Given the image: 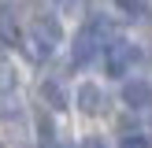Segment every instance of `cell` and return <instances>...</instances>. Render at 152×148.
<instances>
[{"mask_svg":"<svg viewBox=\"0 0 152 148\" xmlns=\"http://www.w3.org/2000/svg\"><path fill=\"white\" fill-rule=\"evenodd\" d=\"M56 4L63 7V11H78V7H82V0H56Z\"/></svg>","mask_w":152,"mask_h":148,"instance_id":"10","label":"cell"},{"mask_svg":"<svg viewBox=\"0 0 152 148\" xmlns=\"http://www.w3.org/2000/svg\"><path fill=\"white\" fill-rule=\"evenodd\" d=\"M123 100L130 104V107H145V104H152V85L141 81V78L126 81V85H123Z\"/></svg>","mask_w":152,"mask_h":148,"instance_id":"5","label":"cell"},{"mask_svg":"<svg viewBox=\"0 0 152 148\" xmlns=\"http://www.w3.org/2000/svg\"><path fill=\"white\" fill-rule=\"evenodd\" d=\"M19 37H22V30H19V22H15L11 7H0V41L4 44H19Z\"/></svg>","mask_w":152,"mask_h":148,"instance_id":"7","label":"cell"},{"mask_svg":"<svg viewBox=\"0 0 152 148\" xmlns=\"http://www.w3.org/2000/svg\"><path fill=\"white\" fill-rule=\"evenodd\" d=\"M59 41H63V26H59V19L41 15V19H34V26H30L26 52H30V59H48L52 48H56Z\"/></svg>","mask_w":152,"mask_h":148,"instance_id":"2","label":"cell"},{"mask_svg":"<svg viewBox=\"0 0 152 148\" xmlns=\"http://www.w3.org/2000/svg\"><path fill=\"white\" fill-rule=\"evenodd\" d=\"M148 126H152V115H148Z\"/></svg>","mask_w":152,"mask_h":148,"instance_id":"12","label":"cell"},{"mask_svg":"<svg viewBox=\"0 0 152 148\" xmlns=\"http://www.w3.org/2000/svg\"><path fill=\"white\" fill-rule=\"evenodd\" d=\"M78 111L82 115H100L104 111V93H100V85H93V81H86V85H78Z\"/></svg>","mask_w":152,"mask_h":148,"instance_id":"4","label":"cell"},{"mask_svg":"<svg viewBox=\"0 0 152 148\" xmlns=\"http://www.w3.org/2000/svg\"><path fill=\"white\" fill-rule=\"evenodd\" d=\"M0 148H4V144H0Z\"/></svg>","mask_w":152,"mask_h":148,"instance_id":"13","label":"cell"},{"mask_svg":"<svg viewBox=\"0 0 152 148\" xmlns=\"http://www.w3.org/2000/svg\"><path fill=\"white\" fill-rule=\"evenodd\" d=\"M115 4H119V11L130 15V19H141V15H145V0H115Z\"/></svg>","mask_w":152,"mask_h":148,"instance_id":"8","label":"cell"},{"mask_svg":"<svg viewBox=\"0 0 152 148\" xmlns=\"http://www.w3.org/2000/svg\"><path fill=\"white\" fill-rule=\"evenodd\" d=\"M119 148H152V141L145 133H126V137L119 141Z\"/></svg>","mask_w":152,"mask_h":148,"instance_id":"9","label":"cell"},{"mask_svg":"<svg viewBox=\"0 0 152 148\" xmlns=\"http://www.w3.org/2000/svg\"><path fill=\"white\" fill-rule=\"evenodd\" d=\"M108 33H111V22H108V19H100V15H93V19L86 22V30H82V33L74 37V44H71V63H74V67L93 63L96 52L108 44V41H104Z\"/></svg>","mask_w":152,"mask_h":148,"instance_id":"1","label":"cell"},{"mask_svg":"<svg viewBox=\"0 0 152 148\" xmlns=\"http://www.w3.org/2000/svg\"><path fill=\"white\" fill-rule=\"evenodd\" d=\"M41 100L48 104L52 111H63L67 104H71V100H67V93H63V85H59V81H41Z\"/></svg>","mask_w":152,"mask_h":148,"instance_id":"6","label":"cell"},{"mask_svg":"<svg viewBox=\"0 0 152 148\" xmlns=\"http://www.w3.org/2000/svg\"><path fill=\"white\" fill-rule=\"evenodd\" d=\"M134 63H137V48H134L130 41H108V48H104V67H108V74L123 78V74H130Z\"/></svg>","mask_w":152,"mask_h":148,"instance_id":"3","label":"cell"},{"mask_svg":"<svg viewBox=\"0 0 152 148\" xmlns=\"http://www.w3.org/2000/svg\"><path fill=\"white\" fill-rule=\"evenodd\" d=\"M82 148H104V141H100V137H86V141H82Z\"/></svg>","mask_w":152,"mask_h":148,"instance_id":"11","label":"cell"}]
</instances>
